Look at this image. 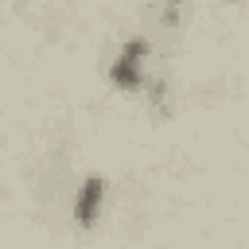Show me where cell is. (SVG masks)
I'll use <instances>...</instances> for the list:
<instances>
[{"label": "cell", "mask_w": 249, "mask_h": 249, "mask_svg": "<svg viewBox=\"0 0 249 249\" xmlns=\"http://www.w3.org/2000/svg\"><path fill=\"white\" fill-rule=\"evenodd\" d=\"M144 54H148V39H128L124 47H121V54L113 58V66H109V78H113V86H121V89H136L140 86V62H144Z\"/></svg>", "instance_id": "cell-1"}, {"label": "cell", "mask_w": 249, "mask_h": 249, "mask_svg": "<svg viewBox=\"0 0 249 249\" xmlns=\"http://www.w3.org/2000/svg\"><path fill=\"white\" fill-rule=\"evenodd\" d=\"M101 195H105V179H101V175H89V179L78 187V198H74V222H78L82 230H89V226L97 222Z\"/></svg>", "instance_id": "cell-2"}]
</instances>
